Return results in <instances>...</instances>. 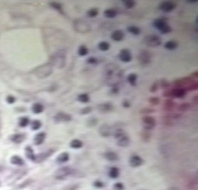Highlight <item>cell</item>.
<instances>
[{
  "label": "cell",
  "instance_id": "19",
  "mask_svg": "<svg viewBox=\"0 0 198 190\" xmlns=\"http://www.w3.org/2000/svg\"><path fill=\"white\" fill-rule=\"evenodd\" d=\"M69 154L68 153H63L58 155V157L56 159V161L58 164H64L65 162L68 161L69 160Z\"/></svg>",
  "mask_w": 198,
  "mask_h": 190
},
{
  "label": "cell",
  "instance_id": "48",
  "mask_svg": "<svg viewBox=\"0 0 198 190\" xmlns=\"http://www.w3.org/2000/svg\"><path fill=\"white\" fill-rule=\"evenodd\" d=\"M87 62L90 65H96L98 63V59L95 57H90L87 59Z\"/></svg>",
  "mask_w": 198,
  "mask_h": 190
},
{
  "label": "cell",
  "instance_id": "30",
  "mask_svg": "<svg viewBox=\"0 0 198 190\" xmlns=\"http://www.w3.org/2000/svg\"><path fill=\"white\" fill-rule=\"evenodd\" d=\"M117 11L113 9H107L106 10L104 11V15L106 17V18H108V19H113L114 18V17L117 16Z\"/></svg>",
  "mask_w": 198,
  "mask_h": 190
},
{
  "label": "cell",
  "instance_id": "22",
  "mask_svg": "<svg viewBox=\"0 0 198 190\" xmlns=\"http://www.w3.org/2000/svg\"><path fill=\"white\" fill-rule=\"evenodd\" d=\"M25 155H26V157L28 159L34 160V161L35 160L36 155L34 154V150L30 146H27L25 147Z\"/></svg>",
  "mask_w": 198,
  "mask_h": 190
},
{
  "label": "cell",
  "instance_id": "29",
  "mask_svg": "<svg viewBox=\"0 0 198 190\" xmlns=\"http://www.w3.org/2000/svg\"><path fill=\"white\" fill-rule=\"evenodd\" d=\"M175 103L172 100H166L165 101V104H164V108L165 110H167V111H171L175 109Z\"/></svg>",
  "mask_w": 198,
  "mask_h": 190
},
{
  "label": "cell",
  "instance_id": "5",
  "mask_svg": "<svg viewBox=\"0 0 198 190\" xmlns=\"http://www.w3.org/2000/svg\"><path fill=\"white\" fill-rule=\"evenodd\" d=\"M138 61L142 65H148L151 61V55L148 51H142L138 55Z\"/></svg>",
  "mask_w": 198,
  "mask_h": 190
},
{
  "label": "cell",
  "instance_id": "52",
  "mask_svg": "<svg viewBox=\"0 0 198 190\" xmlns=\"http://www.w3.org/2000/svg\"><path fill=\"white\" fill-rule=\"evenodd\" d=\"M152 112H154V110H151V109H144V110H142V113L143 114H149V113H152Z\"/></svg>",
  "mask_w": 198,
  "mask_h": 190
},
{
  "label": "cell",
  "instance_id": "7",
  "mask_svg": "<svg viewBox=\"0 0 198 190\" xmlns=\"http://www.w3.org/2000/svg\"><path fill=\"white\" fill-rule=\"evenodd\" d=\"M75 30L80 33H86L90 30V26L87 22L82 20H77L74 22Z\"/></svg>",
  "mask_w": 198,
  "mask_h": 190
},
{
  "label": "cell",
  "instance_id": "46",
  "mask_svg": "<svg viewBox=\"0 0 198 190\" xmlns=\"http://www.w3.org/2000/svg\"><path fill=\"white\" fill-rule=\"evenodd\" d=\"M91 111H92V108H91V107H86L82 109V110H80V114H82V115H85V114L90 113Z\"/></svg>",
  "mask_w": 198,
  "mask_h": 190
},
{
  "label": "cell",
  "instance_id": "60",
  "mask_svg": "<svg viewBox=\"0 0 198 190\" xmlns=\"http://www.w3.org/2000/svg\"><path fill=\"white\" fill-rule=\"evenodd\" d=\"M0 186H1V182H0Z\"/></svg>",
  "mask_w": 198,
  "mask_h": 190
},
{
  "label": "cell",
  "instance_id": "8",
  "mask_svg": "<svg viewBox=\"0 0 198 190\" xmlns=\"http://www.w3.org/2000/svg\"><path fill=\"white\" fill-rule=\"evenodd\" d=\"M142 124L143 127L146 130H151L155 127L156 120L154 117L151 116H146L142 118Z\"/></svg>",
  "mask_w": 198,
  "mask_h": 190
},
{
  "label": "cell",
  "instance_id": "39",
  "mask_svg": "<svg viewBox=\"0 0 198 190\" xmlns=\"http://www.w3.org/2000/svg\"><path fill=\"white\" fill-rule=\"evenodd\" d=\"M29 124V118L27 117H22L19 121V124L21 127H25Z\"/></svg>",
  "mask_w": 198,
  "mask_h": 190
},
{
  "label": "cell",
  "instance_id": "2",
  "mask_svg": "<svg viewBox=\"0 0 198 190\" xmlns=\"http://www.w3.org/2000/svg\"><path fill=\"white\" fill-rule=\"evenodd\" d=\"M144 43L148 47H157L161 45L162 39L157 35H149L144 39Z\"/></svg>",
  "mask_w": 198,
  "mask_h": 190
},
{
  "label": "cell",
  "instance_id": "31",
  "mask_svg": "<svg viewBox=\"0 0 198 190\" xmlns=\"http://www.w3.org/2000/svg\"><path fill=\"white\" fill-rule=\"evenodd\" d=\"M98 48L101 51H108L110 49V44L106 41H100L98 44Z\"/></svg>",
  "mask_w": 198,
  "mask_h": 190
},
{
  "label": "cell",
  "instance_id": "18",
  "mask_svg": "<svg viewBox=\"0 0 198 190\" xmlns=\"http://www.w3.org/2000/svg\"><path fill=\"white\" fill-rule=\"evenodd\" d=\"M46 134L45 132H39V133L37 134L34 137V142L35 145H40L43 143V141L45 139Z\"/></svg>",
  "mask_w": 198,
  "mask_h": 190
},
{
  "label": "cell",
  "instance_id": "4",
  "mask_svg": "<svg viewBox=\"0 0 198 190\" xmlns=\"http://www.w3.org/2000/svg\"><path fill=\"white\" fill-rule=\"evenodd\" d=\"M73 173V170L68 167H63L61 168L58 169L55 172V178L59 180H63L69 176L70 174Z\"/></svg>",
  "mask_w": 198,
  "mask_h": 190
},
{
  "label": "cell",
  "instance_id": "59",
  "mask_svg": "<svg viewBox=\"0 0 198 190\" xmlns=\"http://www.w3.org/2000/svg\"><path fill=\"white\" fill-rule=\"evenodd\" d=\"M168 190H180V189L177 187H171V188H169V189H168Z\"/></svg>",
  "mask_w": 198,
  "mask_h": 190
},
{
  "label": "cell",
  "instance_id": "10",
  "mask_svg": "<svg viewBox=\"0 0 198 190\" xmlns=\"http://www.w3.org/2000/svg\"><path fill=\"white\" fill-rule=\"evenodd\" d=\"M119 58L123 62L128 63L132 60V55L131 51L128 49L121 50L119 54Z\"/></svg>",
  "mask_w": 198,
  "mask_h": 190
},
{
  "label": "cell",
  "instance_id": "9",
  "mask_svg": "<svg viewBox=\"0 0 198 190\" xmlns=\"http://www.w3.org/2000/svg\"><path fill=\"white\" fill-rule=\"evenodd\" d=\"M170 93H171V98H183L186 95V90L185 88H175L170 90Z\"/></svg>",
  "mask_w": 198,
  "mask_h": 190
},
{
  "label": "cell",
  "instance_id": "35",
  "mask_svg": "<svg viewBox=\"0 0 198 190\" xmlns=\"http://www.w3.org/2000/svg\"><path fill=\"white\" fill-rule=\"evenodd\" d=\"M50 5L51 6V8H54V9H55V10H56L57 11H59L60 13H62V14H64V11H63V5L60 4V3L51 2L50 3Z\"/></svg>",
  "mask_w": 198,
  "mask_h": 190
},
{
  "label": "cell",
  "instance_id": "40",
  "mask_svg": "<svg viewBox=\"0 0 198 190\" xmlns=\"http://www.w3.org/2000/svg\"><path fill=\"white\" fill-rule=\"evenodd\" d=\"M191 107V105L189 103H183L180 104L178 107V110L180 112H185L189 110Z\"/></svg>",
  "mask_w": 198,
  "mask_h": 190
},
{
  "label": "cell",
  "instance_id": "51",
  "mask_svg": "<svg viewBox=\"0 0 198 190\" xmlns=\"http://www.w3.org/2000/svg\"><path fill=\"white\" fill-rule=\"evenodd\" d=\"M6 100L9 104H13L15 102V98L12 96H8V97H7Z\"/></svg>",
  "mask_w": 198,
  "mask_h": 190
},
{
  "label": "cell",
  "instance_id": "33",
  "mask_svg": "<svg viewBox=\"0 0 198 190\" xmlns=\"http://www.w3.org/2000/svg\"><path fill=\"white\" fill-rule=\"evenodd\" d=\"M88 49L85 45H81L79 47L78 51H77V53H78L79 56H85L88 54Z\"/></svg>",
  "mask_w": 198,
  "mask_h": 190
},
{
  "label": "cell",
  "instance_id": "1",
  "mask_svg": "<svg viewBox=\"0 0 198 190\" xmlns=\"http://www.w3.org/2000/svg\"><path fill=\"white\" fill-rule=\"evenodd\" d=\"M153 26L156 29L159 30L162 34H167L171 31V27L167 22V20L164 18L157 19L153 22Z\"/></svg>",
  "mask_w": 198,
  "mask_h": 190
},
{
  "label": "cell",
  "instance_id": "6",
  "mask_svg": "<svg viewBox=\"0 0 198 190\" xmlns=\"http://www.w3.org/2000/svg\"><path fill=\"white\" fill-rule=\"evenodd\" d=\"M158 8L163 12H171L177 8V4L171 1H165L160 3Z\"/></svg>",
  "mask_w": 198,
  "mask_h": 190
},
{
  "label": "cell",
  "instance_id": "54",
  "mask_svg": "<svg viewBox=\"0 0 198 190\" xmlns=\"http://www.w3.org/2000/svg\"><path fill=\"white\" fill-rule=\"evenodd\" d=\"M94 186H97V187H103V186H104V184H103L102 182H99V181H96V182L94 183Z\"/></svg>",
  "mask_w": 198,
  "mask_h": 190
},
{
  "label": "cell",
  "instance_id": "56",
  "mask_svg": "<svg viewBox=\"0 0 198 190\" xmlns=\"http://www.w3.org/2000/svg\"><path fill=\"white\" fill-rule=\"evenodd\" d=\"M192 79H197V78L198 77V72L197 71L194 72V73L192 74Z\"/></svg>",
  "mask_w": 198,
  "mask_h": 190
},
{
  "label": "cell",
  "instance_id": "58",
  "mask_svg": "<svg viewBox=\"0 0 198 190\" xmlns=\"http://www.w3.org/2000/svg\"><path fill=\"white\" fill-rule=\"evenodd\" d=\"M187 2L190 3V4H194V3H197V0H188Z\"/></svg>",
  "mask_w": 198,
  "mask_h": 190
},
{
  "label": "cell",
  "instance_id": "41",
  "mask_svg": "<svg viewBox=\"0 0 198 190\" xmlns=\"http://www.w3.org/2000/svg\"><path fill=\"white\" fill-rule=\"evenodd\" d=\"M41 126H42V123L39 120H34L31 123V129L33 130H37L40 128Z\"/></svg>",
  "mask_w": 198,
  "mask_h": 190
},
{
  "label": "cell",
  "instance_id": "23",
  "mask_svg": "<svg viewBox=\"0 0 198 190\" xmlns=\"http://www.w3.org/2000/svg\"><path fill=\"white\" fill-rule=\"evenodd\" d=\"M11 163L17 166H22L25 164V162H24L23 159L22 158H20V156H17V155H14V156L12 157L11 159Z\"/></svg>",
  "mask_w": 198,
  "mask_h": 190
},
{
  "label": "cell",
  "instance_id": "21",
  "mask_svg": "<svg viewBox=\"0 0 198 190\" xmlns=\"http://www.w3.org/2000/svg\"><path fill=\"white\" fill-rule=\"evenodd\" d=\"M177 47H178V44L177 41L172 40L166 41V44H164V47L168 51H175V49H177Z\"/></svg>",
  "mask_w": 198,
  "mask_h": 190
},
{
  "label": "cell",
  "instance_id": "49",
  "mask_svg": "<svg viewBox=\"0 0 198 190\" xmlns=\"http://www.w3.org/2000/svg\"><path fill=\"white\" fill-rule=\"evenodd\" d=\"M113 189L115 190H123L124 186L122 183H117L113 185Z\"/></svg>",
  "mask_w": 198,
  "mask_h": 190
},
{
  "label": "cell",
  "instance_id": "36",
  "mask_svg": "<svg viewBox=\"0 0 198 190\" xmlns=\"http://www.w3.org/2000/svg\"><path fill=\"white\" fill-rule=\"evenodd\" d=\"M188 186L190 189L193 190H197V178L191 179L190 181L188 184Z\"/></svg>",
  "mask_w": 198,
  "mask_h": 190
},
{
  "label": "cell",
  "instance_id": "38",
  "mask_svg": "<svg viewBox=\"0 0 198 190\" xmlns=\"http://www.w3.org/2000/svg\"><path fill=\"white\" fill-rule=\"evenodd\" d=\"M99 13V10H98L97 8H91L87 12L88 16L90 17V18H94V17H96V16Z\"/></svg>",
  "mask_w": 198,
  "mask_h": 190
},
{
  "label": "cell",
  "instance_id": "11",
  "mask_svg": "<svg viewBox=\"0 0 198 190\" xmlns=\"http://www.w3.org/2000/svg\"><path fill=\"white\" fill-rule=\"evenodd\" d=\"M56 122H68L72 119L71 115L65 113H58L54 117Z\"/></svg>",
  "mask_w": 198,
  "mask_h": 190
},
{
  "label": "cell",
  "instance_id": "16",
  "mask_svg": "<svg viewBox=\"0 0 198 190\" xmlns=\"http://www.w3.org/2000/svg\"><path fill=\"white\" fill-rule=\"evenodd\" d=\"M53 153H54V150H48V151L45 152V153H41V154H39L38 155H36L35 160H34V161H36V162L43 161V160H44L45 159H46L48 157L51 156V154H52Z\"/></svg>",
  "mask_w": 198,
  "mask_h": 190
},
{
  "label": "cell",
  "instance_id": "55",
  "mask_svg": "<svg viewBox=\"0 0 198 190\" xmlns=\"http://www.w3.org/2000/svg\"><path fill=\"white\" fill-rule=\"evenodd\" d=\"M111 91H112L113 93H115V94H117L119 92V88L117 87H113L112 88V90H111Z\"/></svg>",
  "mask_w": 198,
  "mask_h": 190
},
{
  "label": "cell",
  "instance_id": "45",
  "mask_svg": "<svg viewBox=\"0 0 198 190\" xmlns=\"http://www.w3.org/2000/svg\"><path fill=\"white\" fill-rule=\"evenodd\" d=\"M98 121L96 118H89V120L87 122V124L88 126H89V127H94V126H95L96 124H97Z\"/></svg>",
  "mask_w": 198,
  "mask_h": 190
},
{
  "label": "cell",
  "instance_id": "44",
  "mask_svg": "<svg viewBox=\"0 0 198 190\" xmlns=\"http://www.w3.org/2000/svg\"><path fill=\"white\" fill-rule=\"evenodd\" d=\"M149 103H151L153 105H157L160 104V98L157 97H151L149 99Z\"/></svg>",
  "mask_w": 198,
  "mask_h": 190
},
{
  "label": "cell",
  "instance_id": "24",
  "mask_svg": "<svg viewBox=\"0 0 198 190\" xmlns=\"http://www.w3.org/2000/svg\"><path fill=\"white\" fill-rule=\"evenodd\" d=\"M43 110H44V107L39 103H35L32 106V111L33 113L35 114H39L42 113Z\"/></svg>",
  "mask_w": 198,
  "mask_h": 190
},
{
  "label": "cell",
  "instance_id": "13",
  "mask_svg": "<svg viewBox=\"0 0 198 190\" xmlns=\"http://www.w3.org/2000/svg\"><path fill=\"white\" fill-rule=\"evenodd\" d=\"M129 163H130V165L131 167H137L142 164L143 160L138 155H132L130 158V160H129Z\"/></svg>",
  "mask_w": 198,
  "mask_h": 190
},
{
  "label": "cell",
  "instance_id": "42",
  "mask_svg": "<svg viewBox=\"0 0 198 190\" xmlns=\"http://www.w3.org/2000/svg\"><path fill=\"white\" fill-rule=\"evenodd\" d=\"M186 89L188 90H197L198 89V83L197 82H196V81H194V82H193L192 83H191L190 84H189V85L187 86V87L185 88V90H186Z\"/></svg>",
  "mask_w": 198,
  "mask_h": 190
},
{
  "label": "cell",
  "instance_id": "14",
  "mask_svg": "<svg viewBox=\"0 0 198 190\" xmlns=\"http://www.w3.org/2000/svg\"><path fill=\"white\" fill-rule=\"evenodd\" d=\"M111 132H112V130H111V127L107 125V124H103L99 129V134L103 137H108V136H110L111 135Z\"/></svg>",
  "mask_w": 198,
  "mask_h": 190
},
{
  "label": "cell",
  "instance_id": "3",
  "mask_svg": "<svg viewBox=\"0 0 198 190\" xmlns=\"http://www.w3.org/2000/svg\"><path fill=\"white\" fill-rule=\"evenodd\" d=\"M51 72H52V67L50 64H45V65L37 67L35 71L36 75L40 79L48 76L51 75Z\"/></svg>",
  "mask_w": 198,
  "mask_h": 190
},
{
  "label": "cell",
  "instance_id": "32",
  "mask_svg": "<svg viewBox=\"0 0 198 190\" xmlns=\"http://www.w3.org/2000/svg\"><path fill=\"white\" fill-rule=\"evenodd\" d=\"M77 100L81 103H88L90 101V97L87 93H81L77 96Z\"/></svg>",
  "mask_w": 198,
  "mask_h": 190
},
{
  "label": "cell",
  "instance_id": "53",
  "mask_svg": "<svg viewBox=\"0 0 198 190\" xmlns=\"http://www.w3.org/2000/svg\"><path fill=\"white\" fill-rule=\"evenodd\" d=\"M130 103H129L128 101H124L123 102V106L125 108H128L130 107Z\"/></svg>",
  "mask_w": 198,
  "mask_h": 190
},
{
  "label": "cell",
  "instance_id": "57",
  "mask_svg": "<svg viewBox=\"0 0 198 190\" xmlns=\"http://www.w3.org/2000/svg\"><path fill=\"white\" fill-rule=\"evenodd\" d=\"M193 101H194V104H197V101H198V96H197V95H196V96H194V98H193Z\"/></svg>",
  "mask_w": 198,
  "mask_h": 190
},
{
  "label": "cell",
  "instance_id": "25",
  "mask_svg": "<svg viewBox=\"0 0 198 190\" xmlns=\"http://www.w3.org/2000/svg\"><path fill=\"white\" fill-rule=\"evenodd\" d=\"M127 30L130 33L133 34L134 36H137V35H139L141 33V30L140 28L138 27H137V26H134V25H131V26H128V27H127Z\"/></svg>",
  "mask_w": 198,
  "mask_h": 190
},
{
  "label": "cell",
  "instance_id": "26",
  "mask_svg": "<svg viewBox=\"0 0 198 190\" xmlns=\"http://www.w3.org/2000/svg\"><path fill=\"white\" fill-rule=\"evenodd\" d=\"M11 141L16 143V144H20L25 140V135L22 134H15L11 136Z\"/></svg>",
  "mask_w": 198,
  "mask_h": 190
},
{
  "label": "cell",
  "instance_id": "43",
  "mask_svg": "<svg viewBox=\"0 0 198 190\" xmlns=\"http://www.w3.org/2000/svg\"><path fill=\"white\" fill-rule=\"evenodd\" d=\"M125 132H124L123 129H117V130L114 131V133H113V136H114L115 139H119V138L122 137V136L125 135Z\"/></svg>",
  "mask_w": 198,
  "mask_h": 190
},
{
  "label": "cell",
  "instance_id": "17",
  "mask_svg": "<svg viewBox=\"0 0 198 190\" xmlns=\"http://www.w3.org/2000/svg\"><path fill=\"white\" fill-rule=\"evenodd\" d=\"M117 144L119 146L125 147V146H128L129 144H130V139H129V138L126 135H125L117 139Z\"/></svg>",
  "mask_w": 198,
  "mask_h": 190
},
{
  "label": "cell",
  "instance_id": "37",
  "mask_svg": "<svg viewBox=\"0 0 198 190\" xmlns=\"http://www.w3.org/2000/svg\"><path fill=\"white\" fill-rule=\"evenodd\" d=\"M123 3L124 6H125L126 8H128V9L134 8L136 5V2L131 1V0H123Z\"/></svg>",
  "mask_w": 198,
  "mask_h": 190
},
{
  "label": "cell",
  "instance_id": "47",
  "mask_svg": "<svg viewBox=\"0 0 198 190\" xmlns=\"http://www.w3.org/2000/svg\"><path fill=\"white\" fill-rule=\"evenodd\" d=\"M158 86H159V84L157 82H154V84H152L150 87V92L155 93L158 90Z\"/></svg>",
  "mask_w": 198,
  "mask_h": 190
},
{
  "label": "cell",
  "instance_id": "12",
  "mask_svg": "<svg viewBox=\"0 0 198 190\" xmlns=\"http://www.w3.org/2000/svg\"><path fill=\"white\" fill-rule=\"evenodd\" d=\"M124 37H125V33L121 30H116L113 31L111 34V39L115 41H122L124 39Z\"/></svg>",
  "mask_w": 198,
  "mask_h": 190
},
{
  "label": "cell",
  "instance_id": "50",
  "mask_svg": "<svg viewBox=\"0 0 198 190\" xmlns=\"http://www.w3.org/2000/svg\"><path fill=\"white\" fill-rule=\"evenodd\" d=\"M161 86H162V87L164 88V89L168 90V87L170 86V84H169V82H167V81H166V80H162L161 81Z\"/></svg>",
  "mask_w": 198,
  "mask_h": 190
},
{
  "label": "cell",
  "instance_id": "28",
  "mask_svg": "<svg viewBox=\"0 0 198 190\" xmlns=\"http://www.w3.org/2000/svg\"><path fill=\"white\" fill-rule=\"evenodd\" d=\"M82 146H83V144L79 139L72 140L70 143V146L71 148H74V149H80Z\"/></svg>",
  "mask_w": 198,
  "mask_h": 190
},
{
  "label": "cell",
  "instance_id": "20",
  "mask_svg": "<svg viewBox=\"0 0 198 190\" xmlns=\"http://www.w3.org/2000/svg\"><path fill=\"white\" fill-rule=\"evenodd\" d=\"M104 157L109 161H117L119 160L118 155L113 152H107L104 154Z\"/></svg>",
  "mask_w": 198,
  "mask_h": 190
},
{
  "label": "cell",
  "instance_id": "34",
  "mask_svg": "<svg viewBox=\"0 0 198 190\" xmlns=\"http://www.w3.org/2000/svg\"><path fill=\"white\" fill-rule=\"evenodd\" d=\"M120 175V170L117 167H112L109 171L108 175L111 178H117Z\"/></svg>",
  "mask_w": 198,
  "mask_h": 190
},
{
  "label": "cell",
  "instance_id": "27",
  "mask_svg": "<svg viewBox=\"0 0 198 190\" xmlns=\"http://www.w3.org/2000/svg\"><path fill=\"white\" fill-rule=\"evenodd\" d=\"M127 80L129 84L131 86L137 85V75L135 73H130L127 77Z\"/></svg>",
  "mask_w": 198,
  "mask_h": 190
},
{
  "label": "cell",
  "instance_id": "15",
  "mask_svg": "<svg viewBox=\"0 0 198 190\" xmlns=\"http://www.w3.org/2000/svg\"><path fill=\"white\" fill-rule=\"evenodd\" d=\"M97 108L100 112L106 113V112H110L112 110L113 105H112V104L109 103V102L103 103V104H100L98 105Z\"/></svg>",
  "mask_w": 198,
  "mask_h": 190
}]
</instances>
